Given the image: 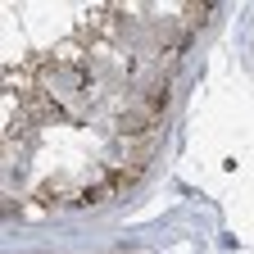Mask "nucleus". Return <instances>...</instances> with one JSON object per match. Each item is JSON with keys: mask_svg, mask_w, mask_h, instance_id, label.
I'll use <instances>...</instances> for the list:
<instances>
[{"mask_svg": "<svg viewBox=\"0 0 254 254\" xmlns=\"http://www.w3.org/2000/svg\"><path fill=\"white\" fill-rule=\"evenodd\" d=\"M82 190L73 186V177H46L37 190H32V200L37 204H77Z\"/></svg>", "mask_w": 254, "mask_h": 254, "instance_id": "1", "label": "nucleus"}]
</instances>
